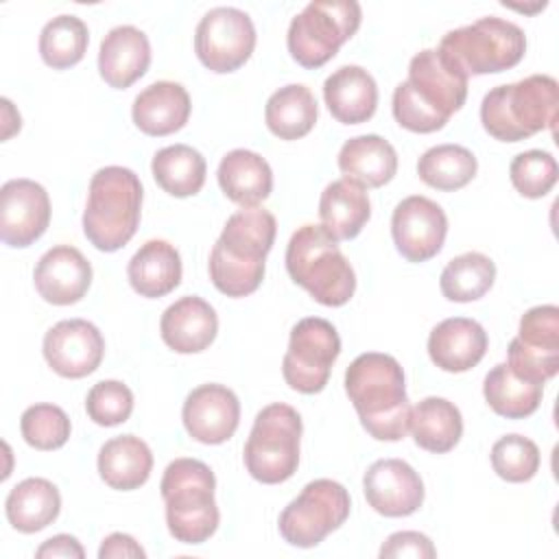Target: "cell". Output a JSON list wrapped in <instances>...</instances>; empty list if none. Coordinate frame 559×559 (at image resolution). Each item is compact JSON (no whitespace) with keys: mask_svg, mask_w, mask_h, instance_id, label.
Instances as JSON below:
<instances>
[{"mask_svg":"<svg viewBox=\"0 0 559 559\" xmlns=\"http://www.w3.org/2000/svg\"><path fill=\"white\" fill-rule=\"evenodd\" d=\"M496 280V264L480 251H467L452 258L441 271L439 286L445 299L467 304L480 299Z\"/></svg>","mask_w":559,"mask_h":559,"instance_id":"obj_36","label":"cell"},{"mask_svg":"<svg viewBox=\"0 0 559 559\" xmlns=\"http://www.w3.org/2000/svg\"><path fill=\"white\" fill-rule=\"evenodd\" d=\"M4 511L15 531L37 533L57 520L61 511V496L59 489L46 478H24L9 491Z\"/></svg>","mask_w":559,"mask_h":559,"instance_id":"obj_30","label":"cell"},{"mask_svg":"<svg viewBox=\"0 0 559 559\" xmlns=\"http://www.w3.org/2000/svg\"><path fill=\"white\" fill-rule=\"evenodd\" d=\"M559 109V85L550 74L489 90L480 103L483 129L500 142H520L552 129Z\"/></svg>","mask_w":559,"mask_h":559,"instance_id":"obj_4","label":"cell"},{"mask_svg":"<svg viewBox=\"0 0 559 559\" xmlns=\"http://www.w3.org/2000/svg\"><path fill=\"white\" fill-rule=\"evenodd\" d=\"M153 469V454L146 441L135 435H120L98 450V474L105 485L118 491L142 487Z\"/></svg>","mask_w":559,"mask_h":559,"instance_id":"obj_29","label":"cell"},{"mask_svg":"<svg viewBox=\"0 0 559 559\" xmlns=\"http://www.w3.org/2000/svg\"><path fill=\"white\" fill-rule=\"evenodd\" d=\"M275 231V216L264 207L253 205L234 212L210 253L212 284L227 297H247L258 290Z\"/></svg>","mask_w":559,"mask_h":559,"instance_id":"obj_3","label":"cell"},{"mask_svg":"<svg viewBox=\"0 0 559 559\" xmlns=\"http://www.w3.org/2000/svg\"><path fill=\"white\" fill-rule=\"evenodd\" d=\"M127 277L140 297H164L181 282L179 251L166 240H146L129 260Z\"/></svg>","mask_w":559,"mask_h":559,"instance_id":"obj_27","label":"cell"},{"mask_svg":"<svg viewBox=\"0 0 559 559\" xmlns=\"http://www.w3.org/2000/svg\"><path fill=\"white\" fill-rule=\"evenodd\" d=\"M487 345V332L478 321L452 317L432 328L428 336V356L439 369L461 373L483 360Z\"/></svg>","mask_w":559,"mask_h":559,"instance_id":"obj_21","label":"cell"},{"mask_svg":"<svg viewBox=\"0 0 559 559\" xmlns=\"http://www.w3.org/2000/svg\"><path fill=\"white\" fill-rule=\"evenodd\" d=\"M330 114L343 124L367 122L378 107L376 79L360 66H341L323 83Z\"/></svg>","mask_w":559,"mask_h":559,"instance_id":"obj_24","label":"cell"},{"mask_svg":"<svg viewBox=\"0 0 559 559\" xmlns=\"http://www.w3.org/2000/svg\"><path fill=\"white\" fill-rule=\"evenodd\" d=\"M2 111H4V129H2V140H9L11 133L20 131V124H22V118H17L20 114L13 109L11 100L9 98H2Z\"/></svg>","mask_w":559,"mask_h":559,"instance_id":"obj_47","label":"cell"},{"mask_svg":"<svg viewBox=\"0 0 559 559\" xmlns=\"http://www.w3.org/2000/svg\"><path fill=\"white\" fill-rule=\"evenodd\" d=\"M317 100L301 83H290L273 92L264 107V120L280 140H299L308 135L317 122Z\"/></svg>","mask_w":559,"mask_h":559,"instance_id":"obj_32","label":"cell"},{"mask_svg":"<svg viewBox=\"0 0 559 559\" xmlns=\"http://www.w3.org/2000/svg\"><path fill=\"white\" fill-rule=\"evenodd\" d=\"M347 489L332 478L310 480L301 493L280 513V535L297 548L319 546L349 518Z\"/></svg>","mask_w":559,"mask_h":559,"instance_id":"obj_11","label":"cell"},{"mask_svg":"<svg viewBox=\"0 0 559 559\" xmlns=\"http://www.w3.org/2000/svg\"><path fill=\"white\" fill-rule=\"evenodd\" d=\"M371 216L369 194L352 179H336L325 186L319 199V218L336 240L356 238Z\"/></svg>","mask_w":559,"mask_h":559,"instance_id":"obj_28","label":"cell"},{"mask_svg":"<svg viewBox=\"0 0 559 559\" xmlns=\"http://www.w3.org/2000/svg\"><path fill=\"white\" fill-rule=\"evenodd\" d=\"M380 557L382 559H400V557L402 559L404 557L435 559L437 550L428 535L417 533V531H397L386 537V542L380 548Z\"/></svg>","mask_w":559,"mask_h":559,"instance_id":"obj_44","label":"cell"},{"mask_svg":"<svg viewBox=\"0 0 559 559\" xmlns=\"http://www.w3.org/2000/svg\"><path fill=\"white\" fill-rule=\"evenodd\" d=\"M507 365L518 378L544 384L559 371V352H542L513 338L507 349Z\"/></svg>","mask_w":559,"mask_h":559,"instance_id":"obj_43","label":"cell"},{"mask_svg":"<svg viewBox=\"0 0 559 559\" xmlns=\"http://www.w3.org/2000/svg\"><path fill=\"white\" fill-rule=\"evenodd\" d=\"M205 159L188 144H170L153 155L151 173L157 186L173 197H192L205 183Z\"/></svg>","mask_w":559,"mask_h":559,"instance_id":"obj_34","label":"cell"},{"mask_svg":"<svg viewBox=\"0 0 559 559\" xmlns=\"http://www.w3.org/2000/svg\"><path fill=\"white\" fill-rule=\"evenodd\" d=\"M338 170L362 188H380L397 173V153L376 133L349 138L338 151Z\"/></svg>","mask_w":559,"mask_h":559,"instance_id":"obj_26","label":"cell"},{"mask_svg":"<svg viewBox=\"0 0 559 559\" xmlns=\"http://www.w3.org/2000/svg\"><path fill=\"white\" fill-rule=\"evenodd\" d=\"M515 338L542 352H559V308L544 304L526 310Z\"/></svg>","mask_w":559,"mask_h":559,"instance_id":"obj_42","label":"cell"},{"mask_svg":"<svg viewBox=\"0 0 559 559\" xmlns=\"http://www.w3.org/2000/svg\"><path fill=\"white\" fill-rule=\"evenodd\" d=\"M437 50L465 76L496 74L522 61L526 35L518 24L487 15L467 26L448 31Z\"/></svg>","mask_w":559,"mask_h":559,"instance_id":"obj_8","label":"cell"},{"mask_svg":"<svg viewBox=\"0 0 559 559\" xmlns=\"http://www.w3.org/2000/svg\"><path fill=\"white\" fill-rule=\"evenodd\" d=\"M467 98V76L437 48L419 50L408 63V79L393 92V118L415 133L445 127Z\"/></svg>","mask_w":559,"mask_h":559,"instance_id":"obj_1","label":"cell"},{"mask_svg":"<svg viewBox=\"0 0 559 559\" xmlns=\"http://www.w3.org/2000/svg\"><path fill=\"white\" fill-rule=\"evenodd\" d=\"M338 354L341 336L330 321L321 317L297 321L282 360L286 384L306 395L323 391Z\"/></svg>","mask_w":559,"mask_h":559,"instance_id":"obj_12","label":"cell"},{"mask_svg":"<svg viewBox=\"0 0 559 559\" xmlns=\"http://www.w3.org/2000/svg\"><path fill=\"white\" fill-rule=\"evenodd\" d=\"M85 411L98 426L124 424L133 411V393L120 380H100L87 391Z\"/></svg>","mask_w":559,"mask_h":559,"instance_id":"obj_41","label":"cell"},{"mask_svg":"<svg viewBox=\"0 0 559 559\" xmlns=\"http://www.w3.org/2000/svg\"><path fill=\"white\" fill-rule=\"evenodd\" d=\"M299 413L282 402L264 406L245 443V467L258 483L277 485L288 480L299 465L301 441Z\"/></svg>","mask_w":559,"mask_h":559,"instance_id":"obj_10","label":"cell"},{"mask_svg":"<svg viewBox=\"0 0 559 559\" xmlns=\"http://www.w3.org/2000/svg\"><path fill=\"white\" fill-rule=\"evenodd\" d=\"M190 96L181 83L155 81L144 87L131 107L135 127L146 135H170L190 118Z\"/></svg>","mask_w":559,"mask_h":559,"instance_id":"obj_23","label":"cell"},{"mask_svg":"<svg viewBox=\"0 0 559 559\" xmlns=\"http://www.w3.org/2000/svg\"><path fill=\"white\" fill-rule=\"evenodd\" d=\"M50 223V199L33 179H9L0 190V238L9 247H28Z\"/></svg>","mask_w":559,"mask_h":559,"instance_id":"obj_16","label":"cell"},{"mask_svg":"<svg viewBox=\"0 0 559 559\" xmlns=\"http://www.w3.org/2000/svg\"><path fill=\"white\" fill-rule=\"evenodd\" d=\"M33 282L44 301L70 306L85 297L92 284V264L76 247L57 245L39 258Z\"/></svg>","mask_w":559,"mask_h":559,"instance_id":"obj_19","label":"cell"},{"mask_svg":"<svg viewBox=\"0 0 559 559\" xmlns=\"http://www.w3.org/2000/svg\"><path fill=\"white\" fill-rule=\"evenodd\" d=\"M362 491L369 507L384 518H406L424 502V483L402 459L371 463L362 476Z\"/></svg>","mask_w":559,"mask_h":559,"instance_id":"obj_17","label":"cell"},{"mask_svg":"<svg viewBox=\"0 0 559 559\" xmlns=\"http://www.w3.org/2000/svg\"><path fill=\"white\" fill-rule=\"evenodd\" d=\"M151 63V44L144 31L131 24L111 28L98 50V72L103 81L114 90H127L133 85Z\"/></svg>","mask_w":559,"mask_h":559,"instance_id":"obj_22","label":"cell"},{"mask_svg":"<svg viewBox=\"0 0 559 559\" xmlns=\"http://www.w3.org/2000/svg\"><path fill=\"white\" fill-rule=\"evenodd\" d=\"M286 271L295 284L323 306H345L356 290V273L338 240L323 225H301L286 245Z\"/></svg>","mask_w":559,"mask_h":559,"instance_id":"obj_6","label":"cell"},{"mask_svg":"<svg viewBox=\"0 0 559 559\" xmlns=\"http://www.w3.org/2000/svg\"><path fill=\"white\" fill-rule=\"evenodd\" d=\"M181 419L194 441L218 445L234 437L240 421V402L225 384H201L188 393Z\"/></svg>","mask_w":559,"mask_h":559,"instance_id":"obj_18","label":"cell"},{"mask_svg":"<svg viewBox=\"0 0 559 559\" xmlns=\"http://www.w3.org/2000/svg\"><path fill=\"white\" fill-rule=\"evenodd\" d=\"M362 9L356 0H314L290 20L286 46L304 68L325 66L338 48L356 35Z\"/></svg>","mask_w":559,"mask_h":559,"instance_id":"obj_9","label":"cell"},{"mask_svg":"<svg viewBox=\"0 0 559 559\" xmlns=\"http://www.w3.org/2000/svg\"><path fill=\"white\" fill-rule=\"evenodd\" d=\"M491 467L507 483H526L539 469V448L522 435H504L491 448Z\"/></svg>","mask_w":559,"mask_h":559,"instance_id":"obj_40","label":"cell"},{"mask_svg":"<svg viewBox=\"0 0 559 559\" xmlns=\"http://www.w3.org/2000/svg\"><path fill=\"white\" fill-rule=\"evenodd\" d=\"M408 430L415 443L428 452H450L463 435L461 411L445 397H424L411 408Z\"/></svg>","mask_w":559,"mask_h":559,"instance_id":"obj_31","label":"cell"},{"mask_svg":"<svg viewBox=\"0 0 559 559\" xmlns=\"http://www.w3.org/2000/svg\"><path fill=\"white\" fill-rule=\"evenodd\" d=\"M90 31L76 15H57L44 24L39 33V55L52 70L76 66L87 50Z\"/></svg>","mask_w":559,"mask_h":559,"instance_id":"obj_37","label":"cell"},{"mask_svg":"<svg viewBox=\"0 0 559 559\" xmlns=\"http://www.w3.org/2000/svg\"><path fill=\"white\" fill-rule=\"evenodd\" d=\"M255 48V26L236 7L210 9L194 31V52L199 61L216 72H234L245 66Z\"/></svg>","mask_w":559,"mask_h":559,"instance_id":"obj_13","label":"cell"},{"mask_svg":"<svg viewBox=\"0 0 559 559\" xmlns=\"http://www.w3.org/2000/svg\"><path fill=\"white\" fill-rule=\"evenodd\" d=\"M448 234V216L439 203L428 197L411 194L402 199L391 216V236L395 249L408 262L435 258Z\"/></svg>","mask_w":559,"mask_h":559,"instance_id":"obj_14","label":"cell"},{"mask_svg":"<svg viewBox=\"0 0 559 559\" xmlns=\"http://www.w3.org/2000/svg\"><path fill=\"white\" fill-rule=\"evenodd\" d=\"M216 177L223 194L242 207L262 203L273 190V170L269 162L247 148L229 151L221 159Z\"/></svg>","mask_w":559,"mask_h":559,"instance_id":"obj_25","label":"cell"},{"mask_svg":"<svg viewBox=\"0 0 559 559\" xmlns=\"http://www.w3.org/2000/svg\"><path fill=\"white\" fill-rule=\"evenodd\" d=\"M41 352L55 373L76 380L98 369L105 354V338L85 319H63L46 332Z\"/></svg>","mask_w":559,"mask_h":559,"instance_id":"obj_15","label":"cell"},{"mask_svg":"<svg viewBox=\"0 0 559 559\" xmlns=\"http://www.w3.org/2000/svg\"><path fill=\"white\" fill-rule=\"evenodd\" d=\"M20 430L24 441L35 450H57L70 437V417L57 404H33L22 413Z\"/></svg>","mask_w":559,"mask_h":559,"instance_id":"obj_38","label":"cell"},{"mask_svg":"<svg viewBox=\"0 0 559 559\" xmlns=\"http://www.w3.org/2000/svg\"><path fill=\"white\" fill-rule=\"evenodd\" d=\"M345 391L362 428L378 441H400L408 432L411 404L400 362L380 352H367L345 371Z\"/></svg>","mask_w":559,"mask_h":559,"instance_id":"obj_2","label":"cell"},{"mask_svg":"<svg viewBox=\"0 0 559 559\" xmlns=\"http://www.w3.org/2000/svg\"><path fill=\"white\" fill-rule=\"evenodd\" d=\"M483 395L496 415L507 419H524L537 411L544 395V384L522 380L509 369L507 362H500L485 376Z\"/></svg>","mask_w":559,"mask_h":559,"instance_id":"obj_33","label":"cell"},{"mask_svg":"<svg viewBox=\"0 0 559 559\" xmlns=\"http://www.w3.org/2000/svg\"><path fill=\"white\" fill-rule=\"evenodd\" d=\"M100 559H142L146 557L144 548L127 533H111L103 539L98 548Z\"/></svg>","mask_w":559,"mask_h":559,"instance_id":"obj_45","label":"cell"},{"mask_svg":"<svg viewBox=\"0 0 559 559\" xmlns=\"http://www.w3.org/2000/svg\"><path fill=\"white\" fill-rule=\"evenodd\" d=\"M513 188L526 199L546 197L559 177L557 159L542 148H531L513 157L509 166Z\"/></svg>","mask_w":559,"mask_h":559,"instance_id":"obj_39","label":"cell"},{"mask_svg":"<svg viewBox=\"0 0 559 559\" xmlns=\"http://www.w3.org/2000/svg\"><path fill=\"white\" fill-rule=\"evenodd\" d=\"M476 155L461 144H437L417 162L419 179L443 192H454L467 186L476 177Z\"/></svg>","mask_w":559,"mask_h":559,"instance_id":"obj_35","label":"cell"},{"mask_svg":"<svg viewBox=\"0 0 559 559\" xmlns=\"http://www.w3.org/2000/svg\"><path fill=\"white\" fill-rule=\"evenodd\" d=\"M140 210V177L124 166H105L92 175L87 188L83 234L98 251H118L138 231Z\"/></svg>","mask_w":559,"mask_h":559,"instance_id":"obj_5","label":"cell"},{"mask_svg":"<svg viewBox=\"0 0 559 559\" xmlns=\"http://www.w3.org/2000/svg\"><path fill=\"white\" fill-rule=\"evenodd\" d=\"M159 489L166 504V524L177 542L203 544L216 533L221 513L210 465L199 459H175L164 469Z\"/></svg>","mask_w":559,"mask_h":559,"instance_id":"obj_7","label":"cell"},{"mask_svg":"<svg viewBox=\"0 0 559 559\" xmlns=\"http://www.w3.org/2000/svg\"><path fill=\"white\" fill-rule=\"evenodd\" d=\"M218 332L214 308L197 297L186 295L170 304L159 321L162 341L177 354H199L207 349Z\"/></svg>","mask_w":559,"mask_h":559,"instance_id":"obj_20","label":"cell"},{"mask_svg":"<svg viewBox=\"0 0 559 559\" xmlns=\"http://www.w3.org/2000/svg\"><path fill=\"white\" fill-rule=\"evenodd\" d=\"M35 557L37 559H57V557H63V559H83L85 557V550L83 546L79 544L76 537L72 535H55L50 539H46L37 550H35Z\"/></svg>","mask_w":559,"mask_h":559,"instance_id":"obj_46","label":"cell"}]
</instances>
